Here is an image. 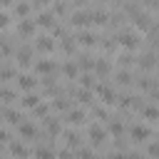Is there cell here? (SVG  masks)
Returning a JSON list of instances; mask_svg holds the SVG:
<instances>
[{
  "label": "cell",
  "instance_id": "25",
  "mask_svg": "<svg viewBox=\"0 0 159 159\" xmlns=\"http://www.w3.org/2000/svg\"><path fill=\"white\" fill-rule=\"evenodd\" d=\"M22 104L25 107H40V97L37 94H25L22 97Z\"/></svg>",
  "mask_w": 159,
  "mask_h": 159
},
{
  "label": "cell",
  "instance_id": "41",
  "mask_svg": "<svg viewBox=\"0 0 159 159\" xmlns=\"http://www.w3.org/2000/svg\"><path fill=\"white\" fill-rule=\"evenodd\" d=\"M7 20H10V15H7V12H0V27H5Z\"/></svg>",
  "mask_w": 159,
  "mask_h": 159
},
{
  "label": "cell",
  "instance_id": "13",
  "mask_svg": "<svg viewBox=\"0 0 159 159\" xmlns=\"http://www.w3.org/2000/svg\"><path fill=\"white\" fill-rule=\"evenodd\" d=\"M35 45H37V50H42V52H50V50L55 47V45H52V37H47V35H40Z\"/></svg>",
  "mask_w": 159,
  "mask_h": 159
},
{
  "label": "cell",
  "instance_id": "2",
  "mask_svg": "<svg viewBox=\"0 0 159 159\" xmlns=\"http://www.w3.org/2000/svg\"><path fill=\"white\" fill-rule=\"evenodd\" d=\"M154 17L149 15V12H144V10H139L137 15H132V22H134V27H142V30H149L154 22H152Z\"/></svg>",
  "mask_w": 159,
  "mask_h": 159
},
{
  "label": "cell",
  "instance_id": "7",
  "mask_svg": "<svg viewBox=\"0 0 159 159\" xmlns=\"http://www.w3.org/2000/svg\"><path fill=\"white\" fill-rule=\"evenodd\" d=\"M104 137H107V132H104L102 127H97V124H92V127H89V139H92V144H94V147H99V144L104 142Z\"/></svg>",
  "mask_w": 159,
  "mask_h": 159
},
{
  "label": "cell",
  "instance_id": "3",
  "mask_svg": "<svg viewBox=\"0 0 159 159\" xmlns=\"http://www.w3.org/2000/svg\"><path fill=\"white\" fill-rule=\"evenodd\" d=\"M137 65H139L142 70H154V65H157V52L152 50V52L139 55V57H137Z\"/></svg>",
  "mask_w": 159,
  "mask_h": 159
},
{
  "label": "cell",
  "instance_id": "40",
  "mask_svg": "<svg viewBox=\"0 0 159 159\" xmlns=\"http://www.w3.org/2000/svg\"><path fill=\"white\" fill-rule=\"evenodd\" d=\"M114 147H117V152H122V149H127V139H122V137H117V139H114Z\"/></svg>",
  "mask_w": 159,
  "mask_h": 159
},
{
  "label": "cell",
  "instance_id": "34",
  "mask_svg": "<svg viewBox=\"0 0 159 159\" xmlns=\"http://www.w3.org/2000/svg\"><path fill=\"white\" fill-rule=\"evenodd\" d=\"M62 50H65V52H75V37L62 40Z\"/></svg>",
  "mask_w": 159,
  "mask_h": 159
},
{
  "label": "cell",
  "instance_id": "42",
  "mask_svg": "<svg viewBox=\"0 0 159 159\" xmlns=\"http://www.w3.org/2000/svg\"><path fill=\"white\" fill-rule=\"evenodd\" d=\"M57 159H72V154H70V152H67V149H62V152H60V154H57Z\"/></svg>",
  "mask_w": 159,
  "mask_h": 159
},
{
  "label": "cell",
  "instance_id": "14",
  "mask_svg": "<svg viewBox=\"0 0 159 159\" xmlns=\"http://www.w3.org/2000/svg\"><path fill=\"white\" fill-rule=\"evenodd\" d=\"M62 70H65V75H67L70 80L80 77V65H77V62H65V65H62Z\"/></svg>",
  "mask_w": 159,
  "mask_h": 159
},
{
  "label": "cell",
  "instance_id": "15",
  "mask_svg": "<svg viewBox=\"0 0 159 159\" xmlns=\"http://www.w3.org/2000/svg\"><path fill=\"white\" fill-rule=\"evenodd\" d=\"M37 82H35V77H30V75H17V87H22V89H32Z\"/></svg>",
  "mask_w": 159,
  "mask_h": 159
},
{
  "label": "cell",
  "instance_id": "22",
  "mask_svg": "<svg viewBox=\"0 0 159 159\" xmlns=\"http://www.w3.org/2000/svg\"><path fill=\"white\" fill-rule=\"evenodd\" d=\"M117 84H122V87L132 84V75H129L127 70H119V72H117Z\"/></svg>",
  "mask_w": 159,
  "mask_h": 159
},
{
  "label": "cell",
  "instance_id": "20",
  "mask_svg": "<svg viewBox=\"0 0 159 159\" xmlns=\"http://www.w3.org/2000/svg\"><path fill=\"white\" fill-rule=\"evenodd\" d=\"M77 65H80V67H82V70H94V62H92V57H89V55H87V52H84V55H80V57H77Z\"/></svg>",
  "mask_w": 159,
  "mask_h": 159
},
{
  "label": "cell",
  "instance_id": "18",
  "mask_svg": "<svg viewBox=\"0 0 159 159\" xmlns=\"http://www.w3.org/2000/svg\"><path fill=\"white\" fill-rule=\"evenodd\" d=\"M10 149H12V154H15V157H20V159H25V157H30V152H27V147H25V144H20V142H12V144H10Z\"/></svg>",
  "mask_w": 159,
  "mask_h": 159
},
{
  "label": "cell",
  "instance_id": "37",
  "mask_svg": "<svg viewBox=\"0 0 159 159\" xmlns=\"http://www.w3.org/2000/svg\"><path fill=\"white\" fill-rule=\"evenodd\" d=\"M92 114H94V117H99V119H107V109H104V107H94V109H92Z\"/></svg>",
  "mask_w": 159,
  "mask_h": 159
},
{
  "label": "cell",
  "instance_id": "33",
  "mask_svg": "<svg viewBox=\"0 0 159 159\" xmlns=\"http://www.w3.org/2000/svg\"><path fill=\"white\" fill-rule=\"evenodd\" d=\"M77 159H92V149L89 147H80L77 149Z\"/></svg>",
  "mask_w": 159,
  "mask_h": 159
},
{
  "label": "cell",
  "instance_id": "30",
  "mask_svg": "<svg viewBox=\"0 0 159 159\" xmlns=\"http://www.w3.org/2000/svg\"><path fill=\"white\" fill-rule=\"evenodd\" d=\"M77 99L84 102V104H89V102H92V92H89V89H80V92H77Z\"/></svg>",
  "mask_w": 159,
  "mask_h": 159
},
{
  "label": "cell",
  "instance_id": "35",
  "mask_svg": "<svg viewBox=\"0 0 159 159\" xmlns=\"http://www.w3.org/2000/svg\"><path fill=\"white\" fill-rule=\"evenodd\" d=\"M52 10H55L57 15H65V12H67V5H65V2H55V5H52Z\"/></svg>",
  "mask_w": 159,
  "mask_h": 159
},
{
  "label": "cell",
  "instance_id": "4",
  "mask_svg": "<svg viewBox=\"0 0 159 159\" xmlns=\"http://www.w3.org/2000/svg\"><path fill=\"white\" fill-rule=\"evenodd\" d=\"M89 20H92V15H89V12H84V10H75V12H72V17H70V25L84 27Z\"/></svg>",
  "mask_w": 159,
  "mask_h": 159
},
{
  "label": "cell",
  "instance_id": "36",
  "mask_svg": "<svg viewBox=\"0 0 159 159\" xmlns=\"http://www.w3.org/2000/svg\"><path fill=\"white\" fill-rule=\"evenodd\" d=\"M12 99H15V94H12V92H10L7 87H5V89H2V102H5V104H10Z\"/></svg>",
  "mask_w": 159,
  "mask_h": 159
},
{
  "label": "cell",
  "instance_id": "12",
  "mask_svg": "<svg viewBox=\"0 0 159 159\" xmlns=\"http://www.w3.org/2000/svg\"><path fill=\"white\" fill-rule=\"evenodd\" d=\"M17 132L22 134V137H27V139H32V137H37V129L30 124V122H22V124H17Z\"/></svg>",
  "mask_w": 159,
  "mask_h": 159
},
{
  "label": "cell",
  "instance_id": "5",
  "mask_svg": "<svg viewBox=\"0 0 159 159\" xmlns=\"http://www.w3.org/2000/svg\"><path fill=\"white\" fill-rule=\"evenodd\" d=\"M32 32H35V20L25 17V20H20V22H17V35H25V37H30Z\"/></svg>",
  "mask_w": 159,
  "mask_h": 159
},
{
  "label": "cell",
  "instance_id": "21",
  "mask_svg": "<svg viewBox=\"0 0 159 159\" xmlns=\"http://www.w3.org/2000/svg\"><path fill=\"white\" fill-rule=\"evenodd\" d=\"M52 109H57V112H65V109H70V102L60 94V97H55L52 99Z\"/></svg>",
  "mask_w": 159,
  "mask_h": 159
},
{
  "label": "cell",
  "instance_id": "17",
  "mask_svg": "<svg viewBox=\"0 0 159 159\" xmlns=\"http://www.w3.org/2000/svg\"><path fill=\"white\" fill-rule=\"evenodd\" d=\"M94 72H97V75H99V77H107V75H109V62H107V60H102V57H99V60H97V62H94Z\"/></svg>",
  "mask_w": 159,
  "mask_h": 159
},
{
  "label": "cell",
  "instance_id": "10",
  "mask_svg": "<svg viewBox=\"0 0 159 159\" xmlns=\"http://www.w3.org/2000/svg\"><path fill=\"white\" fill-rule=\"evenodd\" d=\"M77 40H80L82 45H87V47H92V45H94V42L99 40V37H97L94 32H89V30H80V35H77Z\"/></svg>",
  "mask_w": 159,
  "mask_h": 159
},
{
  "label": "cell",
  "instance_id": "28",
  "mask_svg": "<svg viewBox=\"0 0 159 159\" xmlns=\"http://www.w3.org/2000/svg\"><path fill=\"white\" fill-rule=\"evenodd\" d=\"M35 157H37V159H55V154H52V152H50L47 147H37Z\"/></svg>",
  "mask_w": 159,
  "mask_h": 159
},
{
  "label": "cell",
  "instance_id": "6",
  "mask_svg": "<svg viewBox=\"0 0 159 159\" xmlns=\"http://www.w3.org/2000/svg\"><path fill=\"white\" fill-rule=\"evenodd\" d=\"M15 57H17V65H27V62L32 60V50H30V45H20L17 52H15Z\"/></svg>",
  "mask_w": 159,
  "mask_h": 159
},
{
  "label": "cell",
  "instance_id": "38",
  "mask_svg": "<svg viewBox=\"0 0 159 159\" xmlns=\"http://www.w3.org/2000/svg\"><path fill=\"white\" fill-rule=\"evenodd\" d=\"M149 157H154V159L159 157V142H152L149 144Z\"/></svg>",
  "mask_w": 159,
  "mask_h": 159
},
{
  "label": "cell",
  "instance_id": "23",
  "mask_svg": "<svg viewBox=\"0 0 159 159\" xmlns=\"http://www.w3.org/2000/svg\"><path fill=\"white\" fill-rule=\"evenodd\" d=\"M122 129H124V124L119 122V117H114V119L109 122V132H112L114 137H119V134H122Z\"/></svg>",
  "mask_w": 159,
  "mask_h": 159
},
{
  "label": "cell",
  "instance_id": "24",
  "mask_svg": "<svg viewBox=\"0 0 159 159\" xmlns=\"http://www.w3.org/2000/svg\"><path fill=\"white\" fill-rule=\"evenodd\" d=\"M80 80H82V89H89V87H94V89H97V84H94V77H92L89 72H84Z\"/></svg>",
  "mask_w": 159,
  "mask_h": 159
},
{
  "label": "cell",
  "instance_id": "45",
  "mask_svg": "<svg viewBox=\"0 0 159 159\" xmlns=\"http://www.w3.org/2000/svg\"><path fill=\"white\" fill-rule=\"evenodd\" d=\"M92 159H102V157H92Z\"/></svg>",
  "mask_w": 159,
  "mask_h": 159
},
{
  "label": "cell",
  "instance_id": "44",
  "mask_svg": "<svg viewBox=\"0 0 159 159\" xmlns=\"http://www.w3.org/2000/svg\"><path fill=\"white\" fill-rule=\"evenodd\" d=\"M127 159H144V157H142V154H139V152H132V154H129V157H127Z\"/></svg>",
  "mask_w": 159,
  "mask_h": 159
},
{
  "label": "cell",
  "instance_id": "19",
  "mask_svg": "<svg viewBox=\"0 0 159 159\" xmlns=\"http://www.w3.org/2000/svg\"><path fill=\"white\" fill-rule=\"evenodd\" d=\"M30 7H32V5H27V2H15V5H12L15 15H17V17H22V20H25V15L30 12Z\"/></svg>",
  "mask_w": 159,
  "mask_h": 159
},
{
  "label": "cell",
  "instance_id": "39",
  "mask_svg": "<svg viewBox=\"0 0 159 159\" xmlns=\"http://www.w3.org/2000/svg\"><path fill=\"white\" fill-rule=\"evenodd\" d=\"M35 114H37V117H45V119H47V104H40V107H35Z\"/></svg>",
  "mask_w": 159,
  "mask_h": 159
},
{
  "label": "cell",
  "instance_id": "16",
  "mask_svg": "<svg viewBox=\"0 0 159 159\" xmlns=\"http://www.w3.org/2000/svg\"><path fill=\"white\" fill-rule=\"evenodd\" d=\"M45 129H47V134L57 137V134H60V122H57L55 117H47V119H45Z\"/></svg>",
  "mask_w": 159,
  "mask_h": 159
},
{
  "label": "cell",
  "instance_id": "8",
  "mask_svg": "<svg viewBox=\"0 0 159 159\" xmlns=\"http://www.w3.org/2000/svg\"><path fill=\"white\" fill-rule=\"evenodd\" d=\"M35 22L42 25V27H55V25H57V22H55V15H52V12H45V10L35 17Z\"/></svg>",
  "mask_w": 159,
  "mask_h": 159
},
{
  "label": "cell",
  "instance_id": "9",
  "mask_svg": "<svg viewBox=\"0 0 159 159\" xmlns=\"http://www.w3.org/2000/svg\"><path fill=\"white\" fill-rule=\"evenodd\" d=\"M129 134H132L134 142H144V139H149V129H147V127H139V124H134V127L129 129Z\"/></svg>",
  "mask_w": 159,
  "mask_h": 159
},
{
  "label": "cell",
  "instance_id": "1",
  "mask_svg": "<svg viewBox=\"0 0 159 159\" xmlns=\"http://www.w3.org/2000/svg\"><path fill=\"white\" fill-rule=\"evenodd\" d=\"M114 40H117V42H119L122 47H127V50H134V47L139 45V32H134V30H127V27H122V30H117Z\"/></svg>",
  "mask_w": 159,
  "mask_h": 159
},
{
  "label": "cell",
  "instance_id": "29",
  "mask_svg": "<svg viewBox=\"0 0 159 159\" xmlns=\"http://www.w3.org/2000/svg\"><path fill=\"white\" fill-rule=\"evenodd\" d=\"M117 60H119V65H122V70H124V67H127V65H132V62H134V57H132V55H129V52H122V55H119V57H117Z\"/></svg>",
  "mask_w": 159,
  "mask_h": 159
},
{
  "label": "cell",
  "instance_id": "26",
  "mask_svg": "<svg viewBox=\"0 0 159 159\" xmlns=\"http://www.w3.org/2000/svg\"><path fill=\"white\" fill-rule=\"evenodd\" d=\"M70 122H72V124H82V122H84V112H82V109H72V112H70Z\"/></svg>",
  "mask_w": 159,
  "mask_h": 159
},
{
  "label": "cell",
  "instance_id": "31",
  "mask_svg": "<svg viewBox=\"0 0 159 159\" xmlns=\"http://www.w3.org/2000/svg\"><path fill=\"white\" fill-rule=\"evenodd\" d=\"M65 139H67V144H70V147H77V144H80V134H77V132H67V134H65Z\"/></svg>",
  "mask_w": 159,
  "mask_h": 159
},
{
  "label": "cell",
  "instance_id": "32",
  "mask_svg": "<svg viewBox=\"0 0 159 159\" xmlns=\"http://www.w3.org/2000/svg\"><path fill=\"white\" fill-rule=\"evenodd\" d=\"M144 117L147 119H159V109L157 107H144Z\"/></svg>",
  "mask_w": 159,
  "mask_h": 159
},
{
  "label": "cell",
  "instance_id": "27",
  "mask_svg": "<svg viewBox=\"0 0 159 159\" xmlns=\"http://www.w3.org/2000/svg\"><path fill=\"white\" fill-rule=\"evenodd\" d=\"M5 119H7V124H17L22 117H20L17 112H12V109H7V107H5Z\"/></svg>",
  "mask_w": 159,
  "mask_h": 159
},
{
  "label": "cell",
  "instance_id": "43",
  "mask_svg": "<svg viewBox=\"0 0 159 159\" xmlns=\"http://www.w3.org/2000/svg\"><path fill=\"white\" fill-rule=\"evenodd\" d=\"M107 159H127V157H124V154H122V152H112V154H109V157H107Z\"/></svg>",
  "mask_w": 159,
  "mask_h": 159
},
{
  "label": "cell",
  "instance_id": "11",
  "mask_svg": "<svg viewBox=\"0 0 159 159\" xmlns=\"http://www.w3.org/2000/svg\"><path fill=\"white\" fill-rule=\"evenodd\" d=\"M35 70L42 72V75H47V77H52V72H55V62H50V60H40V62L35 65Z\"/></svg>",
  "mask_w": 159,
  "mask_h": 159
}]
</instances>
